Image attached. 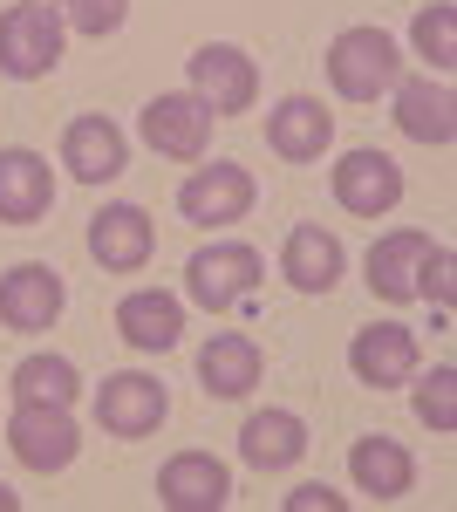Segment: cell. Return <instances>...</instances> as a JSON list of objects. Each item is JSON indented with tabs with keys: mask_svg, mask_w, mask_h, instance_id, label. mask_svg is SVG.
I'll list each match as a JSON object with an SVG mask.
<instances>
[{
	"mask_svg": "<svg viewBox=\"0 0 457 512\" xmlns=\"http://www.w3.org/2000/svg\"><path fill=\"white\" fill-rule=\"evenodd\" d=\"M410 41H417V55L437 69V76H451L457 69V7L451 0H430L417 14V28H410Z\"/></svg>",
	"mask_w": 457,
	"mask_h": 512,
	"instance_id": "25",
	"label": "cell"
},
{
	"mask_svg": "<svg viewBox=\"0 0 457 512\" xmlns=\"http://www.w3.org/2000/svg\"><path fill=\"white\" fill-rule=\"evenodd\" d=\"M14 396H28V403H76L82 396V376L69 355H28L21 369H14Z\"/></svg>",
	"mask_w": 457,
	"mask_h": 512,
	"instance_id": "24",
	"label": "cell"
},
{
	"mask_svg": "<svg viewBox=\"0 0 457 512\" xmlns=\"http://www.w3.org/2000/svg\"><path fill=\"white\" fill-rule=\"evenodd\" d=\"M62 301H69V294H62V274H55V267H41V260L14 267V274H0V321H7L14 335L55 328Z\"/></svg>",
	"mask_w": 457,
	"mask_h": 512,
	"instance_id": "13",
	"label": "cell"
},
{
	"mask_svg": "<svg viewBox=\"0 0 457 512\" xmlns=\"http://www.w3.org/2000/svg\"><path fill=\"white\" fill-rule=\"evenodd\" d=\"M21 506V492H7V485H0V512H14Z\"/></svg>",
	"mask_w": 457,
	"mask_h": 512,
	"instance_id": "30",
	"label": "cell"
},
{
	"mask_svg": "<svg viewBox=\"0 0 457 512\" xmlns=\"http://www.w3.org/2000/svg\"><path fill=\"white\" fill-rule=\"evenodd\" d=\"M301 451H307V424L294 410H253L239 424V458L253 472H287V465H301Z\"/></svg>",
	"mask_w": 457,
	"mask_h": 512,
	"instance_id": "17",
	"label": "cell"
},
{
	"mask_svg": "<svg viewBox=\"0 0 457 512\" xmlns=\"http://www.w3.org/2000/svg\"><path fill=\"white\" fill-rule=\"evenodd\" d=\"M116 328H123L130 349H144V355L178 349V335H185V301L164 294V287H137V294L116 301Z\"/></svg>",
	"mask_w": 457,
	"mask_h": 512,
	"instance_id": "14",
	"label": "cell"
},
{
	"mask_svg": "<svg viewBox=\"0 0 457 512\" xmlns=\"http://www.w3.org/2000/svg\"><path fill=\"white\" fill-rule=\"evenodd\" d=\"M348 472H355V485L369 492V499H403L410 485H417V458L396 444V437H355V451H348Z\"/></svg>",
	"mask_w": 457,
	"mask_h": 512,
	"instance_id": "21",
	"label": "cell"
},
{
	"mask_svg": "<svg viewBox=\"0 0 457 512\" xmlns=\"http://www.w3.org/2000/svg\"><path fill=\"white\" fill-rule=\"evenodd\" d=\"M396 76H403V48L382 28H342L328 48V82L348 103H376L382 89H396Z\"/></svg>",
	"mask_w": 457,
	"mask_h": 512,
	"instance_id": "2",
	"label": "cell"
},
{
	"mask_svg": "<svg viewBox=\"0 0 457 512\" xmlns=\"http://www.w3.org/2000/svg\"><path fill=\"white\" fill-rule=\"evenodd\" d=\"M178 212L191 226H232L253 212V171L239 164H198L185 185H178Z\"/></svg>",
	"mask_w": 457,
	"mask_h": 512,
	"instance_id": "9",
	"label": "cell"
},
{
	"mask_svg": "<svg viewBox=\"0 0 457 512\" xmlns=\"http://www.w3.org/2000/svg\"><path fill=\"white\" fill-rule=\"evenodd\" d=\"M62 164L76 171L82 185H110L116 171L130 164V144H123V130L110 117H76L69 137H62Z\"/></svg>",
	"mask_w": 457,
	"mask_h": 512,
	"instance_id": "18",
	"label": "cell"
},
{
	"mask_svg": "<svg viewBox=\"0 0 457 512\" xmlns=\"http://www.w3.org/2000/svg\"><path fill=\"white\" fill-rule=\"evenodd\" d=\"M417 294H430L437 315L451 321V294H457V253L451 246H430V253L417 260Z\"/></svg>",
	"mask_w": 457,
	"mask_h": 512,
	"instance_id": "28",
	"label": "cell"
},
{
	"mask_svg": "<svg viewBox=\"0 0 457 512\" xmlns=\"http://www.w3.org/2000/svg\"><path fill=\"white\" fill-rule=\"evenodd\" d=\"M348 499L342 492H328V485H301V492H287V512H342Z\"/></svg>",
	"mask_w": 457,
	"mask_h": 512,
	"instance_id": "29",
	"label": "cell"
},
{
	"mask_svg": "<svg viewBox=\"0 0 457 512\" xmlns=\"http://www.w3.org/2000/svg\"><path fill=\"white\" fill-rule=\"evenodd\" d=\"M335 198L355 219H389L403 205V164L389 158V151H376V144H362V151H348L335 164Z\"/></svg>",
	"mask_w": 457,
	"mask_h": 512,
	"instance_id": "7",
	"label": "cell"
},
{
	"mask_svg": "<svg viewBox=\"0 0 457 512\" xmlns=\"http://www.w3.org/2000/svg\"><path fill=\"white\" fill-rule=\"evenodd\" d=\"M55 205V171L35 151H0V219L7 226H35Z\"/></svg>",
	"mask_w": 457,
	"mask_h": 512,
	"instance_id": "16",
	"label": "cell"
},
{
	"mask_svg": "<svg viewBox=\"0 0 457 512\" xmlns=\"http://www.w3.org/2000/svg\"><path fill=\"white\" fill-rule=\"evenodd\" d=\"M89 253L103 260V274H137L157 253V226L144 205H103L89 219Z\"/></svg>",
	"mask_w": 457,
	"mask_h": 512,
	"instance_id": "10",
	"label": "cell"
},
{
	"mask_svg": "<svg viewBox=\"0 0 457 512\" xmlns=\"http://www.w3.org/2000/svg\"><path fill=\"white\" fill-rule=\"evenodd\" d=\"M267 144L287 164H314L328 144H335V117H328L314 96H287V103L267 117Z\"/></svg>",
	"mask_w": 457,
	"mask_h": 512,
	"instance_id": "20",
	"label": "cell"
},
{
	"mask_svg": "<svg viewBox=\"0 0 457 512\" xmlns=\"http://www.w3.org/2000/svg\"><path fill=\"white\" fill-rule=\"evenodd\" d=\"M7 444H14V458L28 465V472H69L82 451V431L76 417H69V403H28V396H14V417H7Z\"/></svg>",
	"mask_w": 457,
	"mask_h": 512,
	"instance_id": "3",
	"label": "cell"
},
{
	"mask_svg": "<svg viewBox=\"0 0 457 512\" xmlns=\"http://www.w3.org/2000/svg\"><path fill=\"white\" fill-rule=\"evenodd\" d=\"M198 383H205V396H246L260 383V342L253 335H212L198 349Z\"/></svg>",
	"mask_w": 457,
	"mask_h": 512,
	"instance_id": "22",
	"label": "cell"
},
{
	"mask_svg": "<svg viewBox=\"0 0 457 512\" xmlns=\"http://www.w3.org/2000/svg\"><path fill=\"white\" fill-rule=\"evenodd\" d=\"M280 274L294 280L301 294H328L342 280V239L321 233V226H294L287 233V253H280Z\"/></svg>",
	"mask_w": 457,
	"mask_h": 512,
	"instance_id": "23",
	"label": "cell"
},
{
	"mask_svg": "<svg viewBox=\"0 0 457 512\" xmlns=\"http://www.w3.org/2000/svg\"><path fill=\"white\" fill-rule=\"evenodd\" d=\"M348 369H355V383H369V390H396V383L417 376V335H410L403 321H376V328H362V335L348 342Z\"/></svg>",
	"mask_w": 457,
	"mask_h": 512,
	"instance_id": "11",
	"label": "cell"
},
{
	"mask_svg": "<svg viewBox=\"0 0 457 512\" xmlns=\"http://www.w3.org/2000/svg\"><path fill=\"white\" fill-rule=\"evenodd\" d=\"M260 274H267V260H260L253 246H239V239L198 246V253L185 260V294L205 308V315H226V308H239V301H253Z\"/></svg>",
	"mask_w": 457,
	"mask_h": 512,
	"instance_id": "4",
	"label": "cell"
},
{
	"mask_svg": "<svg viewBox=\"0 0 457 512\" xmlns=\"http://www.w3.org/2000/svg\"><path fill=\"white\" fill-rule=\"evenodd\" d=\"M55 14H62V28H76V35L103 41L123 28V14H130V0H55Z\"/></svg>",
	"mask_w": 457,
	"mask_h": 512,
	"instance_id": "27",
	"label": "cell"
},
{
	"mask_svg": "<svg viewBox=\"0 0 457 512\" xmlns=\"http://www.w3.org/2000/svg\"><path fill=\"white\" fill-rule=\"evenodd\" d=\"M226 499H232V472L212 451H178L157 472V506H171V512H219Z\"/></svg>",
	"mask_w": 457,
	"mask_h": 512,
	"instance_id": "12",
	"label": "cell"
},
{
	"mask_svg": "<svg viewBox=\"0 0 457 512\" xmlns=\"http://www.w3.org/2000/svg\"><path fill=\"white\" fill-rule=\"evenodd\" d=\"M144 144L157 158H178V164H198L212 151V110L191 96V89H171V96H151L144 103Z\"/></svg>",
	"mask_w": 457,
	"mask_h": 512,
	"instance_id": "6",
	"label": "cell"
},
{
	"mask_svg": "<svg viewBox=\"0 0 457 512\" xmlns=\"http://www.w3.org/2000/svg\"><path fill=\"white\" fill-rule=\"evenodd\" d=\"M430 253V239L417 226H403V233H382L369 246V294L389 301V308H403V301H417V260Z\"/></svg>",
	"mask_w": 457,
	"mask_h": 512,
	"instance_id": "19",
	"label": "cell"
},
{
	"mask_svg": "<svg viewBox=\"0 0 457 512\" xmlns=\"http://www.w3.org/2000/svg\"><path fill=\"white\" fill-rule=\"evenodd\" d=\"M164 410H171V396H164V383L144 376V369H123V376H110V383L96 390V424L110 437H151L157 424H164Z\"/></svg>",
	"mask_w": 457,
	"mask_h": 512,
	"instance_id": "8",
	"label": "cell"
},
{
	"mask_svg": "<svg viewBox=\"0 0 457 512\" xmlns=\"http://www.w3.org/2000/svg\"><path fill=\"white\" fill-rule=\"evenodd\" d=\"M191 96H198L212 117H239V110H253V96H260V69H253V55L232 48V41H205V48L191 55Z\"/></svg>",
	"mask_w": 457,
	"mask_h": 512,
	"instance_id": "5",
	"label": "cell"
},
{
	"mask_svg": "<svg viewBox=\"0 0 457 512\" xmlns=\"http://www.w3.org/2000/svg\"><path fill=\"white\" fill-rule=\"evenodd\" d=\"M62 14H55V0H14L7 14H0V76L14 82H41L55 76V62H62Z\"/></svg>",
	"mask_w": 457,
	"mask_h": 512,
	"instance_id": "1",
	"label": "cell"
},
{
	"mask_svg": "<svg viewBox=\"0 0 457 512\" xmlns=\"http://www.w3.org/2000/svg\"><path fill=\"white\" fill-rule=\"evenodd\" d=\"M417 417L437 437L457 431V369H451V362H444V369H430V376L417 383Z\"/></svg>",
	"mask_w": 457,
	"mask_h": 512,
	"instance_id": "26",
	"label": "cell"
},
{
	"mask_svg": "<svg viewBox=\"0 0 457 512\" xmlns=\"http://www.w3.org/2000/svg\"><path fill=\"white\" fill-rule=\"evenodd\" d=\"M396 123H403V137H417V144H451L457 137V96L451 82L437 76H396Z\"/></svg>",
	"mask_w": 457,
	"mask_h": 512,
	"instance_id": "15",
	"label": "cell"
}]
</instances>
